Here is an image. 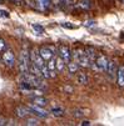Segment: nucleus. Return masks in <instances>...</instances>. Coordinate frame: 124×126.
Segmentation results:
<instances>
[{
  "mask_svg": "<svg viewBox=\"0 0 124 126\" xmlns=\"http://www.w3.org/2000/svg\"><path fill=\"white\" fill-rule=\"evenodd\" d=\"M117 84L119 87H124V65L118 67V74H117Z\"/></svg>",
  "mask_w": 124,
  "mask_h": 126,
  "instance_id": "obj_13",
  "label": "nucleus"
},
{
  "mask_svg": "<svg viewBox=\"0 0 124 126\" xmlns=\"http://www.w3.org/2000/svg\"><path fill=\"white\" fill-rule=\"evenodd\" d=\"M0 16H3V17H9V14L4 10H0Z\"/></svg>",
  "mask_w": 124,
  "mask_h": 126,
  "instance_id": "obj_27",
  "label": "nucleus"
},
{
  "mask_svg": "<svg viewBox=\"0 0 124 126\" xmlns=\"http://www.w3.org/2000/svg\"><path fill=\"white\" fill-rule=\"evenodd\" d=\"M50 114H51L53 116H55V117H62V116L65 115V111H64L63 107L57 106V107H53V109L50 110Z\"/></svg>",
  "mask_w": 124,
  "mask_h": 126,
  "instance_id": "obj_17",
  "label": "nucleus"
},
{
  "mask_svg": "<svg viewBox=\"0 0 124 126\" xmlns=\"http://www.w3.org/2000/svg\"><path fill=\"white\" fill-rule=\"evenodd\" d=\"M39 124H40L39 120L35 119V117H28L26 121H25V125H28V126H38Z\"/></svg>",
  "mask_w": 124,
  "mask_h": 126,
  "instance_id": "obj_21",
  "label": "nucleus"
},
{
  "mask_svg": "<svg viewBox=\"0 0 124 126\" xmlns=\"http://www.w3.org/2000/svg\"><path fill=\"white\" fill-rule=\"evenodd\" d=\"M8 122H6V120L4 119V117H0V126H3V125H6Z\"/></svg>",
  "mask_w": 124,
  "mask_h": 126,
  "instance_id": "obj_29",
  "label": "nucleus"
},
{
  "mask_svg": "<svg viewBox=\"0 0 124 126\" xmlns=\"http://www.w3.org/2000/svg\"><path fill=\"white\" fill-rule=\"evenodd\" d=\"M30 61L34 63V64H37L40 69L46 65V61L41 58V55H40V52H39L38 49H33L30 51Z\"/></svg>",
  "mask_w": 124,
  "mask_h": 126,
  "instance_id": "obj_7",
  "label": "nucleus"
},
{
  "mask_svg": "<svg viewBox=\"0 0 124 126\" xmlns=\"http://www.w3.org/2000/svg\"><path fill=\"white\" fill-rule=\"evenodd\" d=\"M64 1L65 0H51V4L55 5V6H60V5L64 4Z\"/></svg>",
  "mask_w": 124,
  "mask_h": 126,
  "instance_id": "obj_26",
  "label": "nucleus"
},
{
  "mask_svg": "<svg viewBox=\"0 0 124 126\" xmlns=\"http://www.w3.org/2000/svg\"><path fill=\"white\" fill-rule=\"evenodd\" d=\"M58 55L62 56V58L65 60V63H69L70 60H72V51H70L69 46H66V45H60V46H59V49H58Z\"/></svg>",
  "mask_w": 124,
  "mask_h": 126,
  "instance_id": "obj_10",
  "label": "nucleus"
},
{
  "mask_svg": "<svg viewBox=\"0 0 124 126\" xmlns=\"http://www.w3.org/2000/svg\"><path fill=\"white\" fill-rule=\"evenodd\" d=\"M31 28L34 29V31L37 32V34H44V32H45L44 28H43V26H40V25H38V24H33V25H31Z\"/></svg>",
  "mask_w": 124,
  "mask_h": 126,
  "instance_id": "obj_23",
  "label": "nucleus"
},
{
  "mask_svg": "<svg viewBox=\"0 0 124 126\" xmlns=\"http://www.w3.org/2000/svg\"><path fill=\"white\" fill-rule=\"evenodd\" d=\"M92 0H80L78 3V6L82 9V10H89L92 8Z\"/></svg>",
  "mask_w": 124,
  "mask_h": 126,
  "instance_id": "obj_20",
  "label": "nucleus"
},
{
  "mask_svg": "<svg viewBox=\"0 0 124 126\" xmlns=\"http://www.w3.org/2000/svg\"><path fill=\"white\" fill-rule=\"evenodd\" d=\"M80 125H85V126H89V125H92V124H90V121H89V120H84V121H82V122H80Z\"/></svg>",
  "mask_w": 124,
  "mask_h": 126,
  "instance_id": "obj_28",
  "label": "nucleus"
},
{
  "mask_svg": "<svg viewBox=\"0 0 124 126\" xmlns=\"http://www.w3.org/2000/svg\"><path fill=\"white\" fill-rule=\"evenodd\" d=\"M30 114H31V111H30V109L28 106H18L15 109V115L18 117H20V119H24Z\"/></svg>",
  "mask_w": 124,
  "mask_h": 126,
  "instance_id": "obj_11",
  "label": "nucleus"
},
{
  "mask_svg": "<svg viewBox=\"0 0 124 126\" xmlns=\"http://www.w3.org/2000/svg\"><path fill=\"white\" fill-rule=\"evenodd\" d=\"M118 67H119V66L117 65V63H115L114 60H109L108 67H107V70H105V73H107V75H108L109 80H112V81L117 80V74H118Z\"/></svg>",
  "mask_w": 124,
  "mask_h": 126,
  "instance_id": "obj_9",
  "label": "nucleus"
},
{
  "mask_svg": "<svg viewBox=\"0 0 124 126\" xmlns=\"http://www.w3.org/2000/svg\"><path fill=\"white\" fill-rule=\"evenodd\" d=\"M79 64L75 61V60H70L69 63H66V69H68V71H69V74H72V75H74V74H77L78 71H79Z\"/></svg>",
  "mask_w": 124,
  "mask_h": 126,
  "instance_id": "obj_12",
  "label": "nucleus"
},
{
  "mask_svg": "<svg viewBox=\"0 0 124 126\" xmlns=\"http://www.w3.org/2000/svg\"><path fill=\"white\" fill-rule=\"evenodd\" d=\"M28 107L30 109L31 114L35 115V116H38V117H41V119H45L49 116V111H46L43 106H38V105H35V104H29Z\"/></svg>",
  "mask_w": 124,
  "mask_h": 126,
  "instance_id": "obj_6",
  "label": "nucleus"
},
{
  "mask_svg": "<svg viewBox=\"0 0 124 126\" xmlns=\"http://www.w3.org/2000/svg\"><path fill=\"white\" fill-rule=\"evenodd\" d=\"M74 60L79 64L80 67H89L90 66V61L88 58L85 49H77L74 51Z\"/></svg>",
  "mask_w": 124,
  "mask_h": 126,
  "instance_id": "obj_2",
  "label": "nucleus"
},
{
  "mask_svg": "<svg viewBox=\"0 0 124 126\" xmlns=\"http://www.w3.org/2000/svg\"><path fill=\"white\" fill-rule=\"evenodd\" d=\"M55 66H57L58 73H62V71H64V69L66 67V63L62 56L58 55V56H55Z\"/></svg>",
  "mask_w": 124,
  "mask_h": 126,
  "instance_id": "obj_16",
  "label": "nucleus"
},
{
  "mask_svg": "<svg viewBox=\"0 0 124 126\" xmlns=\"http://www.w3.org/2000/svg\"><path fill=\"white\" fill-rule=\"evenodd\" d=\"M108 64H109V59L105 56V55H103V54H99V55L97 56V59H95V65H97V67H98V70H99V73H104V71L107 70V67H108Z\"/></svg>",
  "mask_w": 124,
  "mask_h": 126,
  "instance_id": "obj_8",
  "label": "nucleus"
},
{
  "mask_svg": "<svg viewBox=\"0 0 124 126\" xmlns=\"http://www.w3.org/2000/svg\"><path fill=\"white\" fill-rule=\"evenodd\" d=\"M31 104H35V105H38V106L45 107L48 105V100L45 97H43L41 95H37V96L31 97Z\"/></svg>",
  "mask_w": 124,
  "mask_h": 126,
  "instance_id": "obj_14",
  "label": "nucleus"
},
{
  "mask_svg": "<svg viewBox=\"0 0 124 126\" xmlns=\"http://www.w3.org/2000/svg\"><path fill=\"white\" fill-rule=\"evenodd\" d=\"M72 115L74 117H84L86 115H89V111L88 110H84V109H75L72 111Z\"/></svg>",
  "mask_w": 124,
  "mask_h": 126,
  "instance_id": "obj_19",
  "label": "nucleus"
},
{
  "mask_svg": "<svg viewBox=\"0 0 124 126\" xmlns=\"http://www.w3.org/2000/svg\"><path fill=\"white\" fill-rule=\"evenodd\" d=\"M63 28H65V29H75L77 26L75 25H73V24H70V23H62L60 24Z\"/></svg>",
  "mask_w": 124,
  "mask_h": 126,
  "instance_id": "obj_25",
  "label": "nucleus"
},
{
  "mask_svg": "<svg viewBox=\"0 0 124 126\" xmlns=\"http://www.w3.org/2000/svg\"><path fill=\"white\" fill-rule=\"evenodd\" d=\"M37 3L40 5L41 9H48L50 3H51V0H37Z\"/></svg>",
  "mask_w": 124,
  "mask_h": 126,
  "instance_id": "obj_22",
  "label": "nucleus"
},
{
  "mask_svg": "<svg viewBox=\"0 0 124 126\" xmlns=\"http://www.w3.org/2000/svg\"><path fill=\"white\" fill-rule=\"evenodd\" d=\"M23 80L30 82L35 89H39V90L45 89V84L43 82L41 76H37V75H34L31 73H26V74H23Z\"/></svg>",
  "mask_w": 124,
  "mask_h": 126,
  "instance_id": "obj_3",
  "label": "nucleus"
},
{
  "mask_svg": "<svg viewBox=\"0 0 124 126\" xmlns=\"http://www.w3.org/2000/svg\"><path fill=\"white\" fill-rule=\"evenodd\" d=\"M1 61L8 67H14L16 64V58H15L14 51L10 49H6L4 52H1Z\"/></svg>",
  "mask_w": 124,
  "mask_h": 126,
  "instance_id": "obj_4",
  "label": "nucleus"
},
{
  "mask_svg": "<svg viewBox=\"0 0 124 126\" xmlns=\"http://www.w3.org/2000/svg\"><path fill=\"white\" fill-rule=\"evenodd\" d=\"M85 52H86L88 58H89L90 64L95 63V59H97V52H95V50H94L93 47H86V49H85Z\"/></svg>",
  "mask_w": 124,
  "mask_h": 126,
  "instance_id": "obj_18",
  "label": "nucleus"
},
{
  "mask_svg": "<svg viewBox=\"0 0 124 126\" xmlns=\"http://www.w3.org/2000/svg\"><path fill=\"white\" fill-rule=\"evenodd\" d=\"M30 52L26 49H23L19 54V59H18V67L21 74L29 73V67H30Z\"/></svg>",
  "mask_w": 124,
  "mask_h": 126,
  "instance_id": "obj_1",
  "label": "nucleus"
},
{
  "mask_svg": "<svg viewBox=\"0 0 124 126\" xmlns=\"http://www.w3.org/2000/svg\"><path fill=\"white\" fill-rule=\"evenodd\" d=\"M77 82L79 85H86L88 82H89V76H88L85 73L78 71V73H77Z\"/></svg>",
  "mask_w": 124,
  "mask_h": 126,
  "instance_id": "obj_15",
  "label": "nucleus"
},
{
  "mask_svg": "<svg viewBox=\"0 0 124 126\" xmlns=\"http://www.w3.org/2000/svg\"><path fill=\"white\" fill-rule=\"evenodd\" d=\"M39 52H40L41 58L45 61H49L50 59H53L55 56L57 49H55V46H53V45H44V46H41L39 49Z\"/></svg>",
  "mask_w": 124,
  "mask_h": 126,
  "instance_id": "obj_5",
  "label": "nucleus"
},
{
  "mask_svg": "<svg viewBox=\"0 0 124 126\" xmlns=\"http://www.w3.org/2000/svg\"><path fill=\"white\" fill-rule=\"evenodd\" d=\"M72 1H77V0H72Z\"/></svg>",
  "mask_w": 124,
  "mask_h": 126,
  "instance_id": "obj_30",
  "label": "nucleus"
},
{
  "mask_svg": "<svg viewBox=\"0 0 124 126\" xmlns=\"http://www.w3.org/2000/svg\"><path fill=\"white\" fill-rule=\"evenodd\" d=\"M6 49H8V44H6V41H5L4 39L0 38V54L4 52Z\"/></svg>",
  "mask_w": 124,
  "mask_h": 126,
  "instance_id": "obj_24",
  "label": "nucleus"
}]
</instances>
